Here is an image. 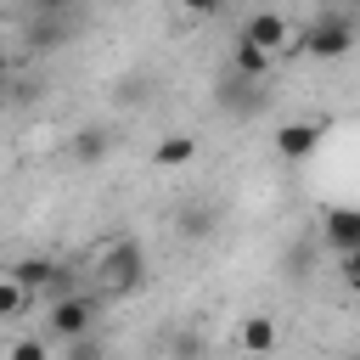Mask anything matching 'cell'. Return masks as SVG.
<instances>
[{
    "label": "cell",
    "instance_id": "obj_12",
    "mask_svg": "<svg viewBox=\"0 0 360 360\" xmlns=\"http://www.w3.org/2000/svg\"><path fill=\"white\" fill-rule=\"evenodd\" d=\"M101 152H107V135L101 129H84L79 135V158H101Z\"/></svg>",
    "mask_w": 360,
    "mask_h": 360
},
{
    "label": "cell",
    "instance_id": "obj_16",
    "mask_svg": "<svg viewBox=\"0 0 360 360\" xmlns=\"http://www.w3.org/2000/svg\"><path fill=\"white\" fill-rule=\"evenodd\" d=\"M34 6H45V11H62V6H73V0H34Z\"/></svg>",
    "mask_w": 360,
    "mask_h": 360
},
{
    "label": "cell",
    "instance_id": "obj_6",
    "mask_svg": "<svg viewBox=\"0 0 360 360\" xmlns=\"http://www.w3.org/2000/svg\"><path fill=\"white\" fill-rule=\"evenodd\" d=\"M11 276H17L28 292H51V287H62V276H68V270H62L56 259H39V253H34V259H17V264H11Z\"/></svg>",
    "mask_w": 360,
    "mask_h": 360
},
{
    "label": "cell",
    "instance_id": "obj_4",
    "mask_svg": "<svg viewBox=\"0 0 360 360\" xmlns=\"http://www.w3.org/2000/svg\"><path fill=\"white\" fill-rule=\"evenodd\" d=\"M90 321H96V304H90L84 292H62V298L51 304V332H62V338H84Z\"/></svg>",
    "mask_w": 360,
    "mask_h": 360
},
{
    "label": "cell",
    "instance_id": "obj_14",
    "mask_svg": "<svg viewBox=\"0 0 360 360\" xmlns=\"http://www.w3.org/2000/svg\"><path fill=\"white\" fill-rule=\"evenodd\" d=\"M343 281L360 292V248H349V253H343Z\"/></svg>",
    "mask_w": 360,
    "mask_h": 360
},
{
    "label": "cell",
    "instance_id": "obj_7",
    "mask_svg": "<svg viewBox=\"0 0 360 360\" xmlns=\"http://www.w3.org/2000/svg\"><path fill=\"white\" fill-rule=\"evenodd\" d=\"M321 236H326L338 253L360 248V208H326V219H321Z\"/></svg>",
    "mask_w": 360,
    "mask_h": 360
},
{
    "label": "cell",
    "instance_id": "obj_8",
    "mask_svg": "<svg viewBox=\"0 0 360 360\" xmlns=\"http://www.w3.org/2000/svg\"><path fill=\"white\" fill-rule=\"evenodd\" d=\"M270 62H276V51H264L253 39H236V51H231V73H242V79H270Z\"/></svg>",
    "mask_w": 360,
    "mask_h": 360
},
{
    "label": "cell",
    "instance_id": "obj_15",
    "mask_svg": "<svg viewBox=\"0 0 360 360\" xmlns=\"http://www.w3.org/2000/svg\"><path fill=\"white\" fill-rule=\"evenodd\" d=\"M180 6H186L191 17H214V11H225L231 0H180Z\"/></svg>",
    "mask_w": 360,
    "mask_h": 360
},
{
    "label": "cell",
    "instance_id": "obj_2",
    "mask_svg": "<svg viewBox=\"0 0 360 360\" xmlns=\"http://www.w3.org/2000/svg\"><path fill=\"white\" fill-rule=\"evenodd\" d=\"M96 281H101V292H112V298L135 292V287L146 281V253H141V242H112V248L101 253V264H96Z\"/></svg>",
    "mask_w": 360,
    "mask_h": 360
},
{
    "label": "cell",
    "instance_id": "obj_17",
    "mask_svg": "<svg viewBox=\"0 0 360 360\" xmlns=\"http://www.w3.org/2000/svg\"><path fill=\"white\" fill-rule=\"evenodd\" d=\"M321 6H354V0H321Z\"/></svg>",
    "mask_w": 360,
    "mask_h": 360
},
{
    "label": "cell",
    "instance_id": "obj_3",
    "mask_svg": "<svg viewBox=\"0 0 360 360\" xmlns=\"http://www.w3.org/2000/svg\"><path fill=\"white\" fill-rule=\"evenodd\" d=\"M270 141H276V152H281L287 163H309V158L321 152V124H309V118H292V124H281Z\"/></svg>",
    "mask_w": 360,
    "mask_h": 360
},
{
    "label": "cell",
    "instance_id": "obj_9",
    "mask_svg": "<svg viewBox=\"0 0 360 360\" xmlns=\"http://www.w3.org/2000/svg\"><path fill=\"white\" fill-rule=\"evenodd\" d=\"M197 158V135H163L158 146H152V163L158 169H186Z\"/></svg>",
    "mask_w": 360,
    "mask_h": 360
},
{
    "label": "cell",
    "instance_id": "obj_1",
    "mask_svg": "<svg viewBox=\"0 0 360 360\" xmlns=\"http://www.w3.org/2000/svg\"><path fill=\"white\" fill-rule=\"evenodd\" d=\"M354 45H360V28H354L349 6H321V17L298 34V51L315 56V62H338V56H349Z\"/></svg>",
    "mask_w": 360,
    "mask_h": 360
},
{
    "label": "cell",
    "instance_id": "obj_18",
    "mask_svg": "<svg viewBox=\"0 0 360 360\" xmlns=\"http://www.w3.org/2000/svg\"><path fill=\"white\" fill-rule=\"evenodd\" d=\"M0 90H6V62H0Z\"/></svg>",
    "mask_w": 360,
    "mask_h": 360
},
{
    "label": "cell",
    "instance_id": "obj_13",
    "mask_svg": "<svg viewBox=\"0 0 360 360\" xmlns=\"http://www.w3.org/2000/svg\"><path fill=\"white\" fill-rule=\"evenodd\" d=\"M11 360H45V343L39 338H17L11 343Z\"/></svg>",
    "mask_w": 360,
    "mask_h": 360
},
{
    "label": "cell",
    "instance_id": "obj_10",
    "mask_svg": "<svg viewBox=\"0 0 360 360\" xmlns=\"http://www.w3.org/2000/svg\"><path fill=\"white\" fill-rule=\"evenodd\" d=\"M236 343H242V349H253V354L276 349V321H270V315H242V326H236Z\"/></svg>",
    "mask_w": 360,
    "mask_h": 360
},
{
    "label": "cell",
    "instance_id": "obj_5",
    "mask_svg": "<svg viewBox=\"0 0 360 360\" xmlns=\"http://www.w3.org/2000/svg\"><path fill=\"white\" fill-rule=\"evenodd\" d=\"M242 39H253V45H264V51H276V56H281V51L292 45V28H287L276 11H253V17L242 22Z\"/></svg>",
    "mask_w": 360,
    "mask_h": 360
},
{
    "label": "cell",
    "instance_id": "obj_11",
    "mask_svg": "<svg viewBox=\"0 0 360 360\" xmlns=\"http://www.w3.org/2000/svg\"><path fill=\"white\" fill-rule=\"evenodd\" d=\"M28 304H34V292H28V287H22L11 270H0V321H17Z\"/></svg>",
    "mask_w": 360,
    "mask_h": 360
}]
</instances>
